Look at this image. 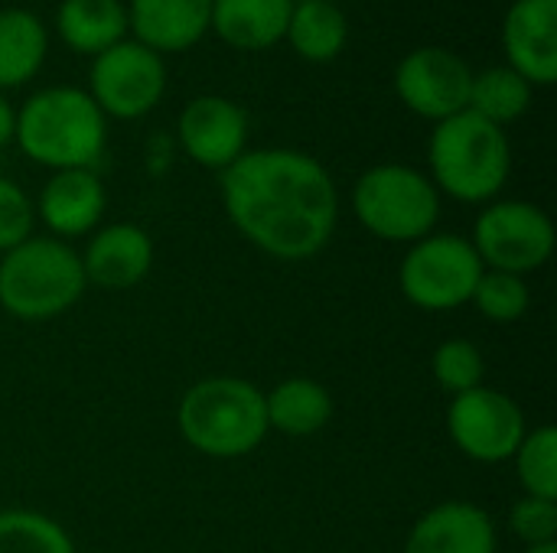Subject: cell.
I'll return each mask as SVG.
<instances>
[{"instance_id":"1","label":"cell","mask_w":557,"mask_h":553,"mask_svg":"<svg viewBox=\"0 0 557 553\" xmlns=\"http://www.w3.org/2000/svg\"><path fill=\"white\" fill-rule=\"evenodd\" d=\"M219 192L235 231L277 261L317 257L339 225L330 169L290 147L245 150L219 173Z\"/></svg>"},{"instance_id":"2","label":"cell","mask_w":557,"mask_h":553,"mask_svg":"<svg viewBox=\"0 0 557 553\" xmlns=\"http://www.w3.org/2000/svg\"><path fill=\"white\" fill-rule=\"evenodd\" d=\"M16 147L26 160L59 169H95L108 143V117L85 88L52 85L16 111Z\"/></svg>"},{"instance_id":"3","label":"cell","mask_w":557,"mask_h":553,"mask_svg":"<svg viewBox=\"0 0 557 553\" xmlns=\"http://www.w3.org/2000/svg\"><path fill=\"white\" fill-rule=\"evenodd\" d=\"M176 427L186 447L209 460L251 456L271 433L264 391L235 375L202 378L180 398Z\"/></svg>"},{"instance_id":"4","label":"cell","mask_w":557,"mask_h":553,"mask_svg":"<svg viewBox=\"0 0 557 553\" xmlns=\"http://www.w3.org/2000/svg\"><path fill=\"white\" fill-rule=\"evenodd\" d=\"M428 169L437 192L463 202H493L512 173V143L503 127L483 121L473 111H460L434 124L428 143Z\"/></svg>"},{"instance_id":"5","label":"cell","mask_w":557,"mask_h":553,"mask_svg":"<svg viewBox=\"0 0 557 553\" xmlns=\"http://www.w3.org/2000/svg\"><path fill=\"white\" fill-rule=\"evenodd\" d=\"M88 290L82 257L69 241L33 235L0 254V310L20 323H49Z\"/></svg>"},{"instance_id":"6","label":"cell","mask_w":557,"mask_h":553,"mask_svg":"<svg viewBox=\"0 0 557 553\" xmlns=\"http://www.w3.org/2000/svg\"><path fill=\"white\" fill-rule=\"evenodd\" d=\"M352 215L369 235L388 244H414L437 228L441 192L428 173L408 163H379L356 179Z\"/></svg>"},{"instance_id":"7","label":"cell","mask_w":557,"mask_h":553,"mask_svg":"<svg viewBox=\"0 0 557 553\" xmlns=\"http://www.w3.org/2000/svg\"><path fill=\"white\" fill-rule=\"evenodd\" d=\"M483 271L486 267L470 238L431 231L408 248L398 267V287L414 310L450 313L470 303Z\"/></svg>"},{"instance_id":"8","label":"cell","mask_w":557,"mask_h":553,"mask_svg":"<svg viewBox=\"0 0 557 553\" xmlns=\"http://www.w3.org/2000/svg\"><path fill=\"white\" fill-rule=\"evenodd\" d=\"M486 271L529 277L555 254L552 215L525 199H493L473 222V238Z\"/></svg>"},{"instance_id":"9","label":"cell","mask_w":557,"mask_h":553,"mask_svg":"<svg viewBox=\"0 0 557 553\" xmlns=\"http://www.w3.org/2000/svg\"><path fill=\"white\" fill-rule=\"evenodd\" d=\"M166 95V65L163 55L140 46L137 39H121L88 68V98L104 117L137 121L150 114Z\"/></svg>"},{"instance_id":"10","label":"cell","mask_w":557,"mask_h":553,"mask_svg":"<svg viewBox=\"0 0 557 553\" xmlns=\"http://www.w3.org/2000/svg\"><path fill=\"white\" fill-rule=\"evenodd\" d=\"M447 433L454 447L483 466H499L516 456L519 443L529 433L522 407L499 388L480 385L450 398Z\"/></svg>"},{"instance_id":"11","label":"cell","mask_w":557,"mask_h":553,"mask_svg":"<svg viewBox=\"0 0 557 553\" xmlns=\"http://www.w3.org/2000/svg\"><path fill=\"white\" fill-rule=\"evenodd\" d=\"M470 85H473L470 62L444 46L411 49L395 65V95L411 114L434 124L467 111Z\"/></svg>"},{"instance_id":"12","label":"cell","mask_w":557,"mask_h":553,"mask_svg":"<svg viewBox=\"0 0 557 553\" xmlns=\"http://www.w3.org/2000/svg\"><path fill=\"white\" fill-rule=\"evenodd\" d=\"M176 140L193 163L222 173L248 150V114L232 98L199 95L180 111Z\"/></svg>"},{"instance_id":"13","label":"cell","mask_w":557,"mask_h":553,"mask_svg":"<svg viewBox=\"0 0 557 553\" xmlns=\"http://www.w3.org/2000/svg\"><path fill=\"white\" fill-rule=\"evenodd\" d=\"M506 65L532 88L557 78V0H516L503 20Z\"/></svg>"},{"instance_id":"14","label":"cell","mask_w":557,"mask_h":553,"mask_svg":"<svg viewBox=\"0 0 557 553\" xmlns=\"http://www.w3.org/2000/svg\"><path fill=\"white\" fill-rule=\"evenodd\" d=\"M36 218L59 241L91 235L108 209V189L95 169H59L39 189Z\"/></svg>"},{"instance_id":"15","label":"cell","mask_w":557,"mask_h":553,"mask_svg":"<svg viewBox=\"0 0 557 553\" xmlns=\"http://www.w3.org/2000/svg\"><path fill=\"white\" fill-rule=\"evenodd\" d=\"M82 257L85 280L98 290H131L153 267V238L134 222H114L88 235Z\"/></svg>"},{"instance_id":"16","label":"cell","mask_w":557,"mask_h":553,"mask_svg":"<svg viewBox=\"0 0 557 553\" xmlns=\"http://www.w3.org/2000/svg\"><path fill=\"white\" fill-rule=\"evenodd\" d=\"M405 553H499V531L486 508L450 499L411 525Z\"/></svg>"},{"instance_id":"17","label":"cell","mask_w":557,"mask_h":553,"mask_svg":"<svg viewBox=\"0 0 557 553\" xmlns=\"http://www.w3.org/2000/svg\"><path fill=\"white\" fill-rule=\"evenodd\" d=\"M212 20V0H131L127 29L157 55L193 49Z\"/></svg>"},{"instance_id":"18","label":"cell","mask_w":557,"mask_h":553,"mask_svg":"<svg viewBox=\"0 0 557 553\" xmlns=\"http://www.w3.org/2000/svg\"><path fill=\"white\" fill-rule=\"evenodd\" d=\"M294 0H212L209 29L238 52H264L287 36Z\"/></svg>"},{"instance_id":"19","label":"cell","mask_w":557,"mask_h":553,"mask_svg":"<svg viewBox=\"0 0 557 553\" xmlns=\"http://www.w3.org/2000/svg\"><path fill=\"white\" fill-rule=\"evenodd\" d=\"M268 427L284 437H313L333 420V394L317 378H284L271 391H264Z\"/></svg>"},{"instance_id":"20","label":"cell","mask_w":557,"mask_h":553,"mask_svg":"<svg viewBox=\"0 0 557 553\" xmlns=\"http://www.w3.org/2000/svg\"><path fill=\"white\" fill-rule=\"evenodd\" d=\"M55 29L72 52L95 59L127 36V7L121 0H62Z\"/></svg>"},{"instance_id":"21","label":"cell","mask_w":557,"mask_h":553,"mask_svg":"<svg viewBox=\"0 0 557 553\" xmlns=\"http://www.w3.org/2000/svg\"><path fill=\"white\" fill-rule=\"evenodd\" d=\"M49 36L36 13L23 7L0 10V91L33 81L46 62Z\"/></svg>"},{"instance_id":"22","label":"cell","mask_w":557,"mask_h":553,"mask_svg":"<svg viewBox=\"0 0 557 553\" xmlns=\"http://www.w3.org/2000/svg\"><path fill=\"white\" fill-rule=\"evenodd\" d=\"M284 39L307 62H333L349 42V20L333 0H294Z\"/></svg>"},{"instance_id":"23","label":"cell","mask_w":557,"mask_h":553,"mask_svg":"<svg viewBox=\"0 0 557 553\" xmlns=\"http://www.w3.org/2000/svg\"><path fill=\"white\" fill-rule=\"evenodd\" d=\"M529 108H532V85L509 65H490L483 72H473L467 111L506 130L509 124L525 117Z\"/></svg>"},{"instance_id":"24","label":"cell","mask_w":557,"mask_h":553,"mask_svg":"<svg viewBox=\"0 0 557 553\" xmlns=\"http://www.w3.org/2000/svg\"><path fill=\"white\" fill-rule=\"evenodd\" d=\"M0 553H75L69 531L29 508L0 512Z\"/></svg>"},{"instance_id":"25","label":"cell","mask_w":557,"mask_h":553,"mask_svg":"<svg viewBox=\"0 0 557 553\" xmlns=\"http://www.w3.org/2000/svg\"><path fill=\"white\" fill-rule=\"evenodd\" d=\"M512 463H516V479L525 495L557 502V430L552 424L529 430Z\"/></svg>"},{"instance_id":"26","label":"cell","mask_w":557,"mask_h":553,"mask_svg":"<svg viewBox=\"0 0 557 553\" xmlns=\"http://www.w3.org/2000/svg\"><path fill=\"white\" fill-rule=\"evenodd\" d=\"M470 303L476 306V313L486 323L496 326H512L519 323L529 306H532V290L525 284V277L516 274H503V271H483Z\"/></svg>"},{"instance_id":"27","label":"cell","mask_w":557,"mask_h":553,"mask_svg":"<svg viewBox=\"0 0 557 553\" xmlns=\"http://www.w3.org/2000/svg\"><path fill=\"white\" fill-rule=\"evenodd\" d=\"M431 375L450 398L473 391L486 378V359L470 339H444L431 355Z\"/></svg>"},{"instance_id":"28","label":"cell","mask_w":557,"mask_h":553,"mask_svg":"<svg viewBox=\"0 0 557 553\" xmlns=\"http://www.w3.org/2000/svg\"><path fill=\"white\" fill-rule=\"evenodd\" d=\"M36 228V205L26 189L7 176H0V254L13 251Z\"/></svg>"},{"instance_id":"29","label":"cell","mask_w":557,"mask_h":553,"mask_svg":"<svg viewBox=\"0 0 557 553\" xmlns=\"http://www.w3.org/2000/svg\"><path fill=\"white\" fill-rule=\"evenodd\" d=\"M509 531L525 548H545L557 544V502L522 495L509 512Z\"/></svg>"},{"instance_id":"30","label":"cell","mask_w":557,"mask_h":553,"mask_svg":"<svg viewBox=\"0 0 557 553\" xmlns=\"http://www.w3.org/2000/svg\"><path fill=\"white\" fill-rule=\"evenodd\" d=\"M16 134V108L0 95V150L13 140Z\"/></svg>"},{"instance_id":"31","label":"cell","mask_w":557,"mask_h":553,"mask_svg":"<svg viewBox=\"0 0 557 553\" xmlns=\"http://www.w3.org/2000/svg\"><path fill=\"white\" fill-rule=\"evenodd\" d=\"M525 553H557V544H545V548H525Z\"/></svg>"}]
</instances>
